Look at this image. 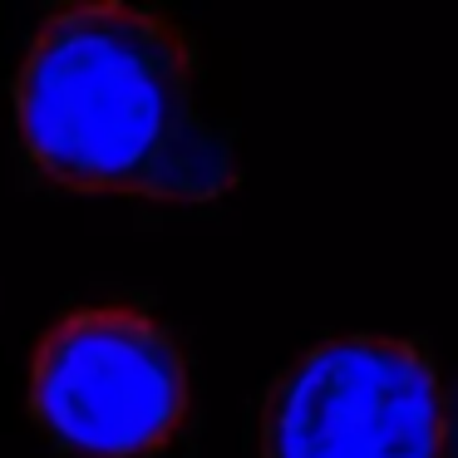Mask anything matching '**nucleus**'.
<instances>
[{"label":"nucleus","instance_id":"nucleus-1","mask_svg":"<svg viewBox=\"0 0 458 458\" xmlns=\"http://www.w3.org/2000/svg\"><path fill=\"white\" fill-rule=\"evenodd\" d=\"M15 123L45 178L74 192L217 202L237 182L227 133L198 109L192 45L143 5H70L30 40Z\"/></svg>","mask_w":458,"mask_h":458},{"label":"nucleus","instance_id":"nucleus-2","mask_svg":"<svg viewBox=\"0 0 458 458\" xmlns=\"http://www.w3.org/2000/svg\"><path fill=\"white\" fill-rule=\"evenodd\" d=\"M30 409L80 458H148L188 414V365L143 310H70L35 350Z\"/></svg>","mask_w":458,"mask_h":458},{"label":"nucleus","instance_id":"nucleus-3","mask_svg":"<svg viewBox=\"0 0 458 458\" xmlns=\"http://www.w3.org/2000/svg\"><path fill=\"white\" fill-rule=\"evenodd\" d=\"M261 458H444V385L419 345L340 335L271 385Z\"/></svg>","mask_w":458,"mask_h":458},{"label":"nucleus","instance_id":"nucleus-4","mask_svg":"<svg viewBox=\"0 0 458 458\" xmlns=\"http://www.w3.org/2000/svg\"><path fill=\"white\" fill-rule=\"evenodd\" d=\"M444 458H458V375L444 385Z\"/></svg>","mask_w":458,"mask_h":458}]
</instances>
